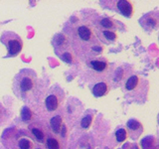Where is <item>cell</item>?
<instances>
[{
    "label": "cell",
    "instance_id": "obj_6",
    "mask_svg": "<svg viewBox=\"0 0 159 149\" xmlns=\"http://www.w3.org/2000/svg\"><path fill=\"white\" fill-rule=\"evenodd\" d=\"M70 43H71V41H70L69 37L66 36V35L58 34L54 38L55 52L57 53L58 56L65 62L74 64L76 63V58H75V54L71 50Z\"/></svg>",
    "mask_w": 159,
    "mask_h": 149
},
{
    "label": "cell",
    "instance_id": "obj_3",
    "mask_svg": "<svg viewBox=\"0 0 159 149\" xmlns=\"http://www.w3.org/2000/svg\"><path fill=\"white\" fill-rule=\"evenodd\" d=\"M2 143L6 149H35V143L29 131L11 127L2 134Z\"/></svg>",
    "mask_w": 159,
    "mask_h": 149
},
{
    "label": "cell",
    "instance_id": "obj_14",
    "mask_svg": "<svg viewBox=\"0 0 159 149\" xmlns=\"http://www.w3.org/2000/svg\"><path fill=\"white\" fill-rule=\"evenodd\" d=\"M94 30H96L97 36H99L102 41L107 44L114 43L117 38L116 31H112V30H102V29H94Z\"/></svg>",
    "mask_w": 159,
    "mask_h": 149
},
{
    "label": "cell",
    "instance_id": "obj_17",
    "mask_svg": "<svg viewBox=\"0 0 159 149\" xmlns=\"http://www.w3.org/2000/svg\"><path fill=\"white\" fill-rule=\"evenodd\" d=\"M117 28V22L112 18L109 17H102L98 20V28L102 30H112L114 31Z\"/></svg>",
    "mask_w": 159,
    "mask_h": 149
},
{
    "label": "cell",
    "instance_id": "obj_23",
    "mask_svg": "<svg viewBox=\"0 0 159 149\" xmlns=\"http://www.w3.org/2000/svg\"><path fill=\"white\" fill-rule=\"evenodd\" d=\"M36 149H42V148H39V147H38V148H36Z\"/></svg>",
    "mask_w": 159,
    "mask_h": 149
},
{
    "label": "cell",
    "instance_id": "obj_16",
    "mask_svg": "<svg viewBox=\"0 0 159 149\" xmlns=\"http://www.w3.org/2000/svg\"><path fill=\"white\" fill-rule=\"evenodd\" d=\"M44 144L46 146V149H64L62 140L52 132L48 135Z\"/></svg>",
    "mask_w": 159,
    "mask_h": 149
},
{
    "label": "cell",
    "instance_id": "obj_18",
    "mask_svg": "<svg viewBox=\"0 0 159 149\" xmlns=\"http://www.w3.org/2000/svg\"><path fill=\"white\" fill-rule=\"evenodd\" d=\"M34 113L28 106H23L21 109V118L24 122L30 123L34 121Z\"/></svg>",
    "mask_w": 159,
    "mask_h": 149
},
{
    "label": "cell",
    "instance_id": "obj_22",
    "mask_svg": "<svg viewBox=\"0 0 159 149\" xmlns=\"http://www.w3.org/2000/svg\"><path fill=\"white\" fill-rule=\"evenodd\" d=\"M127 136V132L125 131V129L120 128L116 132V140L118 142H122L124 139H126Z\"/></svg>",
    "mask_w": 159,
    "mask_h": 149
},
{
    "label": "cell",
    "instance_id": "obj_11",
    "mask_svg": "<svg viewBox=\"0 0 159 149\" xmlns=\"http://www.w3.org/2000/svg\"><path fill=\"white\" fill-rule=\"evenodd\" d=\"M111 4L109 6V9L116 10V12L120 13L122 16L126 18H131L133 14V4L131 1H127V0H117V1H107Z\"/></svg>",
    "mask_w": 159,
    "mask_h": 149
},
{
    "label": "cell",
    "instance_id": "obj_2",
    "mask_svg": "<svg viewBox=\"0 0 159 149\" xmlns=\"http://www.w3.org/2000/svg\"><path fill=\"white\" fill-rule=\"evenodd\" d=\"M13 92L22 101H28L37 88V74L31 69L21 70L13 79Z\"/></svg>",
    "mask_w": 159,
    "mask_h": 149
},
{
    "label": "cell",
    "instance_id": "obj_10",
    "mask_svg": "<svg viewBox=\"0 0 159 149\" xmlns=\"http://www.w3.org/2000/svg\"><path fill=\"white\" fill-rule=\"evenodd\" d=\"M141 27L147 32H152L158 28L159 25V14L157 11L149 12L140 18L139 20Z\"/></svg>",
    "mask_w": 159,
    "mask_h": 149
},
{
    "label": "cell",
    "instance_id": "obj_9",
    "mask_svg": "<svg viewBox=\"0 0 159 149\" xmlns=\"http://www.w3.org/2000/svg\"><path fill=\"white\" fill-rule=\"evenodd\" d=\"M87 66L92 72L93 76H94L98 79H101L102 81L109 71V63L104 58L89 59L87 63Z\"/></svg>",
    "mask_w": 159,
    "mask_h": 149
},
{
    "label": "cell",
    "instance_id": "obj_19",
    "mask_svg": "<svg viewBox=\"0 0 159 149\" xmlns=\"http://www.w3.org/2000/svg\"><path fill=\"white\" fill-rule=\"evenodd\" d=\"M113 79H114V81L119 82V83H121L122 81L125 82L126 79H127L125 68H123V67L118 68L116 71V73H114V74H113Z\"/></svg>",
    "mask_w": 159,
    "mask_h": 149
},
{
    "label": "cell",
    "instance_id": "obj_21",
    "mask_svg": "<svg viewBox=\"0 0 159 149\" xmlns=\"http://www.w3.org/2000/svg\"><path fill=\"white\" fill-rule=\"evenodd\" d=\"M93 113H87L86 115H84L83 118H82V121H81V126L84 128V129H87L91 125V123L93 121Z\"/></svg>",
    "mask_w": 159,
    "mask_h": 149
},
{
    "label": "cell",
    "instance_id": "obj_13",
    "mask_svg": "<svg viewBox=\"0 0 159 149\" xmlns=\"http://www.w3.org/2000/svg\"><path fill=\"white\" fill-rule=\"evenodd\" d=\"M109 91V84L106 81H101L97 84H94L92 87V93L96 97H102L107 94Z\"/></svg>",
    "mask_w": 159,
    "mask_h": 149
},
{
    "label": "cell",
    "instance_id": "obj_7",
    "mask_svg": "<svg viewBox=\"0 0 159 149\" xmlns=\"http://www.w3.org/2000/svg\"><path fill=\"white\" fill-rule=\"evenodd\" d=\"M1 43L7 49V57H16L23 49V41L18 34L5 31L1 35Z\"/></svg>",
    "mask_w": 159,
    "mask_h": 149
},
{
    "label": "cell",
    "instance_id": "obj_20",
    "mask_svg": "<svg viewBox=\"0 0 159 149\" xmlns=\"http://www.w3.org/2000/svg\"><path fill=\"white\" fill-rule=\"evenodd\" d=\"M8 118H9L8 109L0 102V125H3L8 120Z\"/></svg>",
    "mask_w": 159,
    "mask_h": 149
},
{
    "label": "cell",
    "instance_id": "obj_4",
    "mask_svg": "<svg viewBox=\"0 0 159 149\" xmlns=\"http://www.w3.org/2000/svg\"><path fill=\"white\" fill-rule=\"evenodd\" d=\"M64 99L65 93L60 87L54 86L51 88H49L43 98L45 113L48 116L57 115L58 112L62 109Z\"/></svg>",
    "mask_w": 159,
    "mask_h": 149
},
{
    "label": "cell",
    "instance_id": "obj_5",
    "mask_svg": "<svg viewBox=\"0 0 159 149\" xmlns=\"http://www.w3.org/2000/svg\"><path fill=\"white\" fill-rule=\"evenodd\" d=\"M124 92L134 101L141 99V102H144L147 97L148 83L137 74H131L124 82Z\"/></svg>",
    "mask_w": 159,
    "mask_h": 149
},
{
    "label": "cell",
    "instance_id": "obj_15",
    "mask_svg": "<svg viewBox=\"0 0 159 149\" xmlns=\"http://www.w3.org/2000/svg\"><path fill=\"white\" fill-rule=\"evenodd\" d=\"M50 130L55 135H58V134H61L64 126V122H63V118L60 114L57 115H54L51 120H50Z\"/></svg>",
    "mask_w": 159,
    "mask_h": 149
},
{
    "label": "cell",
    "instance_id": "obj_8",
    "mask_svg": "<svg viewBox=\"0 0 159 149\" xmlns=\"http://www.w3.org/2000/svg\"><path fill=\"white\" fill-rule=\"evenodd\" d=\"M28 130L30 135L32 136L34 140H36L37 142L41 144L45 143L48 135L51 133L48 123L43 121H36V120L29 123Z\"/></svg>",
    "mask_w": 159,
    "mask_h": 149
},
{
    "label": "cell",
    "instance_id": "obj_1",
    "mask_svg": "<svg viewBox=\"0 0 159 149\" xmlns=\"http://www.w3.org/2000/svg\"><path fill=\"white\" fill-rule=\"evenodd\" d=\"M71 35L74 51L81 56H86L89 60L92 57H97L103 50V47L98 40L96 30L88 21L78 22L72 26Z\"/></svg>",
    "mask_w": 159,
    "mask_h": 149
},
{
    "label": "cell",
    "instance_id": "obj_12",
    "mask_svg": "<svg viewBox=\"0 0 159 149\" xmlns=\"http://www.w3.org/2000/svg\"><path fill=\"white\" fill-rule=\"evenodd\" d=\"M126 127L128 131V136L133 140H135L140 136V134L143 131L142 124L136 119H129L126 123Z\"/></svg>",
    "mask_w": 159,
    "mask_h": 149
}]
</instances>
